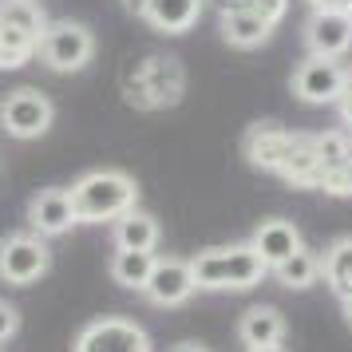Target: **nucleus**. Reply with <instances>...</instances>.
I'll use <instances>...</instances> for the list:
<instances>
[{
    "label": "nucleus",
    "mask_w": 352,
    "mask_h": 352,
    "mask_svg": "<svg viewBox=\"0 0 352 352\" xmlns=\"http://www.w3.org/2000/svg\"><path fill=\"white\" fill-rule=\"evenodd\" d=\"M320 273H324V281L333 285V293L344 301L352 293V238H336L324 257H320Z\"/></svg>",
    "instance_id": "nucleus-18"
},
{
    "label": "nucleus",
    "mask_w": 352,
    "mask_h": 352,
    "mask_svg": "<svg viewBox=\"0 0 352 352\" xmlns=\"http://www.w3.org/2000/svg\"><path fill=\"white\" fill-rule=\"evenodd\" d=\"M344 72L349 67L329 56H309L297 72H293V91L305 103H336L344 91Z\"/></svg>",
    "instance_id": "nucleus-10"
},
{
    "label": "nucleus",
    "mask_w": 352,
    "mask_h": 352,
    "mask_svg": "<svg viewBox=\"0 0 352 352\" xmlns=\"http://www.w3.org/2000/svg\"><path fill=\"white\" fill-rule=\"evenodd\" d=\"M349 135H352V127H349Z\"/></svg>",
    "instance_id": "nucleus-31"
},
{
    "label": "nucleus",
    "mask_w": 352,
    "mask_h": 352,
    "mask_svg": "<svg viewBox=\"0 0 352 352\" xmlns=\"http://www.w3.org/2000/svg\"><path fill=\"white\" fill-rule=\"evenodd\" d=\"M218 28H222V40L226 44H234V48H257V44H265L270 40V24L250 12L245 4H234V8H222L218 12Z\"/></svg>",
    "instance_id": "nucleus-15"
},
{
    "label": "nucleus",
    "mask_w": 352,
    "mask_h": 352,
    "mask_svg": "<svg viewBox=\"0 0 352 352\" xmlns=\"http://www.w3.org/2000/svg\"><path fill=\"white\" fill-rule=\"evenodd\" d=\"M36 44H40V40L16 32V28H8V24H0V72L24 67L36 56Z\"/></svg>",
    "instance_id": "nucleus-22"
},
{
    "label": "nucleus",
    "mask_w": 352,
    "mask_h": 352,
    "mask_svg": "<svg viewBox=\"0 0 352 352\" xmlns=\"http://www.w3.org/2000/svg\"><path fill=\"white\" fill-rule=\"evenodd\" d=\"M344 317H349V324H352V293L344 297Z\"/></svg>",
    "instance_id": "nucleus-29"
},
{
    "label": "nucleus",
    "mask_w": 352,
    "mask_h": 352,
    "mask_svg": "<svg viewBox=\"0 0 352 352\" xmlns=\"http://www.w3.org/2000/svg\"><path fill=\"white\" fill-rule=\"evenodd\" d=\"M313 4V12H320V8H333V12H349L352 0H309Z\"/></svg>",
    "instance_id": "nucleus-25"
},
{
    "label": "nucleus",
    "mask_w": 352,
    "mask_h": 352,
    "mask_svg": "<svg viewBox=\"0 0 352 352\" xmlns=\"http://www.w3.org/2000/svg\"><path fill=\"white\" fill-rule=\"evenodd\" d=\"M238 336L245 349H261V344H281L285 336V317L270 309V305H254L238 324Z\"/></svg>",
    "instance_id": "nucleus-17"
},
{
    "label": "nucleus",
    "mask_w": 352,
    "mask_h": 352,
    "mask_svg": "<svg viewBox=\"0 0 352 352\" xmlns=\"http://www.w3.org/2000/svg\"><path fill=\"white\" fill-rule=\"evenodd\" d=\"M40 60L52 67V72H80V67L91 64L96 56V36L87 24H76V20H60V24H48L40 32Z\"/></svg>",
    "instance_id": "nucleus-5"
},
{
    "label": "nucleus",
    "mask_w": 352,
    "mask_h": 352,
    "mask_svg": "<svg viewBox=\"0 0 352 352\" xmlns=\"http://www.w3.org/2000/svg\"><path fill=\"white\" fill-rule=\"evenodd\" d=\"M305 44H309L313 56L340 60V56L352 48V16L349 12H333V8L313 12L309 24H305Z\"/></svg>",
    "instance_id": "nucleus-11"
},
{
    "label": "nucleus",
    "mask_w": 352,
    "mask_h": 352,
    "mask_svg": "<svg viewBox=\"0 0 352 352\" xmlns=\"http://www.w3.org/2000/svg\"><path fill=\"white\" fill-rule=\"evenodd\" d=\"M56 123V103L40 87H16L0 99V131L12 139H40Z\"/></svg>",
    "instance_id": "nucleus-6"
},
{
    "label": "nucleus",
    "mask_w": 352,
    "mask_h": 352,
    "mask_svg": "<svg viewBox=\"0 0 352 352\" xmlns=\"http://www.w3.org/2000/svg\"><path fill=\"white\" fill-rule=\"evenodd\" d=\"M67 194H72L76 222H115L139 202V186L123 170H91L80 182H72Z\"/></svg>",
    "instance_id": "nucleus-4"
},
{
    "label": "nucleus",
    "mask_w": 352,
    "mask_h": 352,
    "mask_svg": "<svg viewBox=\"0 0 352 352\" xmlns=\"http://www.w3.org/2000/svg\"><path fill=\"white\" fill-rule=\"evenodd\" d=\"M159 245V222L146 210L131 206L127 214L115 218V250H151Z\"/></svg>",
    "instance_id": "nucleus-16"
},
{
    "label": "nucleus",
    "mask_w": 352,
    "mask_h": 352,
    "mask_svg": "<svg viewBox=\"0 0 352 352\" xmlns=\"http://www.w3.org/2000/svg\"><path fill=\"white\" fill-rule=\"evenodd\" d=\"M190 270L198 289H254L261 285L270 265L261 261V254L250 241H238V245L202 250L198 257H190Z\"/></svg>",
    "instance_id": "nucleus-3"
},
{
    "label": "nucleus",
    "mask_w": 352,
    "mask_h": 352,
    "mask_svg": "<svg viewBox=\"0 0 352 352\" xmlns=\"http://www.w3.org/2000/svg\"><path fill=\"white\" fill-rule=\"evenodd\" d=\"M0 24L40 40V32L48 28V16H44V8L36 0H0Z\"/></svg>",
    "instance_id": "nucleus-19"
},
{
    "label": "nucleus",
    "mask_w": 352,
    "mask_h": 352,
    "mask_svg": "<svg viewBox=\"0 0 352 352\" xmlns=\"http://www.w3.org/2000/svg\"><path fill=\"white\" fill-rule=\"evenodd\" d=\"M175 352H210V349H202V344H178Z\"/></svg>",
    "instance_id": "nucleus-26"
},
{
    "label": "nucleus",
    "mask_w": 352,
    "mask_h": 352,
    "mask_svg": "<svg viewBox=\"0 0 352 352\" xmlns=\"http://www.w3.org/2000/svg\"><path fill=\"white\" fill-rule=\"evenodd\" d=\"M194 270L190 261H182V257H155V265H151V277H146V285L139 293H146V301L159 305V309H175V305H186L194 293Z\"/></svg>",
    "instance_id": "nucleus-9"
},
{
    "label": "nucleus",
    "mask_w": 352,
    "mask_h": 352,
    "mask_svg": "<svg viewBox=\"0 0 352 352\" xmlns=\"http://www.w3.org/2000/svg\"><path fill=\"white\" fill-rule=\"evenodd\" d=\"M76 352H151V336L143 333V324L127 317H99L83 324Z\"/></svg>",
    "instance_id": "nucleus-8"
},
{
    "label": "nucleus",
    "mask_w": 352,
    "mask_h": 352,
    "mask_svg": "<svg viewBox=\"0 0 352 352\" xmlns=\"http://www.w3.org/2000/svg\"><path fill=\"white\" fill-rule=\"evenodd\" d=\"M340 96H352V67L344 72V91H340Z\"/></svg>",
    "instance_id": "nucleus-28"
},
{
    "label": "nucleus",
    "mask_w": 352,
    "mask_h": 352,
    "mask_svg": "<svg viewBox=\"0 0 352 352\" xmlns=\"http://www.w3.org/2000/svg\"><path fill=\"white\" fill-rule=\"evenodd\" d=\"M119 83H123L127 103L155 111V107H175L182 99L186 72H182V60H175V56H146V60H131Z\"/></svg>",
    "instance_id": "nucleus-2"
},
{
    "label": "nucleus",
    "mask_w": 352,
    "mask_h": 352,
    "mask_svg": "<svg viewBox=\"0 0 352 352\" xmlns=\"http://www.w3.org/2000/svg\"><path fill=\"white\" fill-rule=\"evenodd\" d=\"M245 159L250 166L277 175L293 186L320 190V155H317V135L305 131H285L277 123H257L245 135Z\"/></svg>",
    "instance_id": "nucleus-1"
},
{
    "label": "nucleus",
    "mask_w": 352,
    "mask_h": 352,
    "mask_svg": "<svg viewBox=\"0 0 352 352\" xmlns=\"http://www.w3.org/2000/svg\"><path fill=\"white\" fill-rule=\"evenodd\" d=\"M202 8H206V0H143L139 4V12L151 28H159V32H170V36H182L190 32L198 16H202Z\"/></svg>",
    "instance_id": "nucleus-13"
},
{
    "label": "nucleus",
    "mask_w": 352,
    "mask_h": 352,
    "mask_svg": "<svg viewBox=\"0 0 352 352\" xmlns=\"http://www.w3.org/2000/svg\"><path fill=\"white\" fill-rule=\"evenodd\" d=\"M28 222L40 238H56V234H67L76 226V210H72V194L64 186H48L40 190L28 202Z\"/></svg>",
    "instance_id": "nucleus-12"
},
{
    "label": "nucleus",
    "mask_w": 352,
    "mask_h": 352,
    "mask_svg": "<svg viewBox=\"0 0 352 352\" xmlns=\"http://www.w3.org/2000/svg\"><path fill=\"white\" fill-rule=\"evenodd\" d=\"M273 273H277V281L289 285V289H309V285H317V277H320V257L301 245L293 257H285L281 265H273Z\"/></svg>",
    "instance_id": "nucleus-21"
},
{
    "label": "nucleus",
    "mask_w": 352,
    "mask_h": 352,
    "mask_svg": "<svg viewBox=\"0 0 352 352\" xmlns=\"http://www.w3.org/2000/svg\"><path fill=\"white\" fill-rule=\"evenodd\" d=\"M245 8H250V12H257V16L270 24V28H277V24L285 20V12H289V0H250Z\"/></svg>",
    "instance_id": "nucleus-23"
},
{
    "label": "nucleus",
    "mask_w": 352,
    "mask_h": 352,
    "mask_svg": "<svg viewBox=\"0 0 352 352\" xmlns=\"http://www.w3.org/2000/svg\"><path fill=\"white\" fill-rule=\"evenodd\" d=\"M20 329V313H16V305H8V301H0V344L8 340V336Z\"/></svg>",
    "instance_id": "nucleus-24"
},
{
    "label": "nucleus",
    "mask_w": 352,
    "mask_h": 352,
    "mask_svg": "<svg viewBox=\"0 0 352 352\" xmlns=\"http://www.w3.org/2000/svg\"><path fill=\"white\" fill-rule=\"evenodd\" d=\"M349 16H352V4H349Z\"/></svg>",
    "instance_id": "nucleus-30"
},
{
    "label": "nucleus",
    "mask_w": 352,
    "mask_h": 352,
    "mask_svg": "<svg viewBox=\"0 0 352 352\" xmlns=\"http://www.w3.org/2000/svg\"><path fill=\"white\" fill-rule=\"evenodd\" d=\"M151 265H155L151 250H119L111 257V277L123 289H143L146 277H151Z\"/></svg>",
    "instance_id": "nucleus-20"
},
{
    "label": "nucleus",
    "mask_w": 352,
    "mask_h": 352,
    "mask_svg": "<svg viewBox=\"0 0 352 352\" xmlns=\"http://www.w3.org/2000/svg\"><path fill=\"white\" fill-rule=\"evenodd\" d=\"M52 265V250L40 234H12L0 241V277L8 285H32Z\"/></svg>",
    "instance_id": "nucleus-7"
},
{
    "label": "nucleus",
    "mask_w": 352,
    "mask_h": 352,
    "mask_svg": "<svg viewBox=\"0 0 352 352\" xmlns=\"http://www.w3.org/2000/svg\"><path fill=\"white\" fill-rule=\"evenodd\" d=\"M250 245H254L257 254H261V261L273 270V265H281L285 257L297 254L305 241H301V230H297L293 222H285V218H270V222H261L254 230V241H250Z\"/></svg>",
    "instance_id": "nucleus-14"
},
{
    "label": "nucleus",
    "mask_w": 352,
    "mask_h": 352,
    "mask_svg": "<svg viewBox=\"0 0 352 352\" xmlns=\"http://www.w3.org/2000/svg\"><path fill=\"white\" fill-rule=\"evenodd\" d=\"M245 352H285L281 344H261V349H245Z\"/></svg>",
    "instance_id": "nucleus-27"
}]
</instances>
